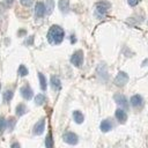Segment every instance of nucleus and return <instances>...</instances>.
Returning <instances> with one entry per match:
<instances>
[{"instance_id": "nucleus-6", "label": "nucleus", "mask_w": 148, "mask_h": 148, "mask_svg": "<svg viewBox=\"0 0 148 148\" xmlns=\"http://www.w3.org/2000/svg\"><path fill=\"white\" fill-rule=\"evenodd\" d=\"M113 98H114L116 103H117L120 108L128 109V102H127V98H126L124 95H121V94H116V95L113 96Z\"/></svg>"}, {"instance_id": "nucleus-16", "label": "nucleus", "mask_w": 148, "mask_h": 148, "mask_svg": "<svg viewBox=\"0 0 148 148\" xmlns=\"http://www.w3.org/2000/svg\"><path fill=\"white\" fill-rule=\"evenodd\" d=\"M54 8V1L53 0H46V6H45V13L51 14Z\"/></svg>"}, {"instance_id": "nucleus-10", "label": "nucleus", "mask_w": 148, "mask_h": 148, "mask_svg": "<svg viewBox=\"0 0 148 148\" xmlns=\"http://www.w3.org/2000/svg\"><path fill=\"white\" fill-rule=\"evenodd\" d=\"M35 14L37 17H43L45 15V5L43 2H37L35 5Z\"/></svg>"}, {"instance_id": "nucleus-11", "label": "nucleus", "mask_w": 148, "mask_h": 148, "mask_svg": "<svg viewBox=\"0 0 148 148\" xmlns=\"http://www.w3.org/2000/svg\"><path fill=\"white\" fill-rule=\"evenodd\" d=\"M20 91H21V95H22V97H23L24 99H30V98L32 97V95H34L32 89H31L29 86H24V87H22Z\"/></svg>"}, {"instance_id": "nucleus-9", "label": "nucleus", "mask_w": 148, "mask_h": 148, "mask_svg": "<svg viewBox=\"0 0 148 148\" xmlns=\"http://www.w3.org/2000/svg\"><path fill=\"white\" fill-rule=\"evenodd\" d=\"M99 128H101L102 132L105 133V132H109V131H111L113 128V124H112V121L110 119H104V120H102V123L99 125Z\"/></svg>"}, {"instance_id": "nucleus-26", "label": "nucleus", "mask_w": 148, "mask_h": 148, "mask_svg": "<svg viewBox=\"0 0 148 148\" xmlns=\"http://www.w3.org/2000/svg\"><path fill=\"white\" fill-rule=\"evenodd\" d=\"M15 123H16V120H15L14 118H10V119H9V128H10V130H13V128H14Z\"/></svg>"}, {"instance_id": "nucleus-2", "label": "nucleus", "mask_w": 148, "mask_h": 148, "mask_svg": "<svg viewBox=\"0 0 148 148\" xmlns=\"http://www.w3.org/2000/svg\"><path fill=\"white\" fill-rule=\"evenodd\" d=\"M110 7H111L110 2H108V1H105V0H102V1L96 2V5H95V10H94L96 17L103 18V17L108 14Z\"/></svg>"}, {"instance_id": "nucleus-27", "label": "nucleus", "mask_w": 148, "mask_h": 148, "mask_svg": "<svg viewBox=\"0 0 148 148\" xmlns=\"http://www.w3.org/2000/svg\"><path fill=\"white\" fill-rule=\"evenodd\" d=\"M10 148H21V146H20V143H18V142H14V143H12Z\"/></svg>"}, {"instance_id": "nucleus-15", "label": "nucleus", "mask_w": 148, "mask_h": 148, "mask_svg": "<svg viewBox=\"0 0 148 148\" xmlns=\"http://www.w3.org/2000/svg\"><path fill=\"white\" fill-rule=\"evenodd\" d=\"M73 119L76 124H82L83 120H84V117L80 111H74L73 112Z\"/></svg>"}, {"instance_id": "nucleus-19", "label": "nucleus", "mask_w": 148, "mask_h": 148, "mask_svg": "<svg viewBox=\"0 0 148 148\" xmlns=\"http://www.w3.org/2000/svg\"><path fill=\"white\" fill-rule=\"evenodd\" d=\"M45 102V96L43 94H38L36 97H35V103L36 105H43Z\"/></svg>"}, {"instance_id": "nucleus-3", "label": "nucleus", "mask_w": 148, "mask_h": 148, "mask_svg": "<svg viewBox=\"0 0 148 148\" xmlns=\"http://www.w3.org/2000/svg\"><path fill=\"white\" fill-rule=\"evenodd\" d=\"M71 62H72L74 66L80 67V66L83 64V52H82L81 50L75 51V52L72 54V57H71Z\"/></svg>"}, {"instance_id": "nucleus-4", "label": "nucleus", "mask_w": 148, "mask_h": 148, "mask_svg": "<svg viewBox=\"0 0 148 148\" xmlns=\"http://www.w3.org/2000/svg\"><path fill=\"white\" fill-rule=\"evenodd\" d=\"M62 139H64V141H65L66 143L72 145V146H73V145H76L77 141H79L77 135H76L75 133H73V132H66V133H64Z\"/></svg>"}, {"instance_id": "nucleus-14", "label": "nucleus", "mask_w": 148, "mask_h": 148, "mask_svg": "<svg viewBox=\"0 0 148 148\" xmlns=\"http://www.w3.org/2000/svg\"><path fill=\"white\" fill-rule=\"evenodd\" d=\"M58 6H59V9L62 13H67L68 9H69V1L68 0H59Z\"/></svg>"}, {"instance_id": "nucleus-20", "label": "nucleus", "mask_w": 148, "mask_h": 148, "mask_svg": "<svg viewBox=\"0 0 148 148\" xmlns=\"http://www.w3.org/2000/svg\"><path fill=\"white\" fill-rule=\"evenodd\" d=\"M45 146H46V148H53V140H52L51 133H49L45 139Z\"/></svg>"}, {"instance_id": "nucleus-1", "label": "nucleus", "mask_w": 148, "mask_h": 148, "mask_svg": "<svg viewBox=\"0 0 148 148\" xmlns=\"http://www.w3.org/2000/svg\"><path fill=\"white\" fill-rule=\"evenodd\" d=\"M65 37V32H64V29L59 25H52L50 29H49V32H47V40L49 43L51 44H54V45H58L62 42Z\"/></svg>"}, {"instance_id": "nucleus-24", "label": "nucleus", "mask_w": 148, "mask_h": 148, "mask_svg": "<svg viewBox=\"0 0 148 148\" xmlns=\"http://www.w3.org/2000/svg\"><path fill=\"white\" fill-rule=\"evenodd\" d=\"M20 2H21L23 6H25V7H29V6H31V3H32V0H20Z\"/></svg>"}, {"instance_id": "nucleus-5", "label": "nucleus", "mask_w": 148, "mask_h": 148, "mask_svg": "<svg viewBox=\"0 0 148 148\" xmlns=\"http://www.w3.org/2000/svg\"><path fill=\"white\" fill-rule=\"evenodd\" d=\"M127 81H128V75L125 72H119L114 79V84L118 87H123L127 83Z\"/></svg>"}, {"instance_id": "nucleus-12", "label": "nucleus", "mask_w": 148, "mask_h": 148, "mask_svg": "<svg viewBox=\"0 0 148 148\" xmlns=\"http://www.w3.org/2000/svg\"><path fill=\"white\" fill-rule=\"evenodd\" d=\"M131 104H132V106H134V108H140V106H142V104H143V98H142L140 95H133V96L131 97Z\"/></svg>"}, {"instance_id": "nucleus-21", "label": "nucleus", "mask_w": 148, "mask_h": 148, "mask_svg": "<svg viewBox=\"0 0 148 148\" xmlns=\"http://www.w3.org/2000/svg\"><path fill=\"white\" fill-rule=\"evenodd\" d=\"M12 98H13V91H12V90H6V91L3 92V99H5L6 102H9Z\"/></svg>"}, {"instance_id": "nucleus-8", "label": "nucleus", "mask_w": 148, "mask_h": 148, "mask_svg": "<svg viewBox=\"0 0 148 148\" xmlns=\"http://www.w3.org/2000/svg\"><path fill=\"white\" fill-rule=\"evenodd\" d=\"M44 128H45V120L44 119H40L39 121L36 123V125L34 126V134L35 135H39L44 132Z\"/></svg>"}, {"instance_id": "nucleus-13", "label": "nucleus", "mask_w": 148, "mask_h": 148, "mask_svg": "<svg viewBox=\"0 0 148 148\" xmlns=\"http://www.w3.org/2000/svg\"><path fill=\"white\" fill-rule=\"evenodd\" d=\"M50 82H51V87H52V89H53L54 91L60 90V88H61V82H60V79H59L58 76H54V75L51 76Z\"/></svg>"}, {"instance_id": "nucleus-18", "label": "nucleus", "mask_w": 148, "mask_h": 148, "mask_svg": "<svg viewBox=\"0 0 148 148\" xmlns=\"http://www.w3.org/2000/svg\"><path fill=\"white\" fill-rule=\"evenodd\" d=\"M25 112H27V108L24 104H18L16 106V114L17 116H23Z\"/></svg>"}, {"instance_id": "nucleus-17", "label": "nucleus", "mask_w": 148, "mask_h": 148, "mask_svg": "<svg viewBox=\"0 0 148 148\" xmlns=\"http://www.w3.org/2000/svg\"><path fill=\"white\" fill-rule=\"evenodd\" d=\"M38 79H39V83H40V89L42 90H46V79L42 73H38Z\"/></svg>"}, {"instance_id": "nucleus-7", "label": "nucleus", "mask_w": 148, "mask_h": 148, "mask_svg": "<svg viewBox=\"0 0 148 148\" xmlns=\"http://www.w3.org/2000/svg\"><path fill=\"white\" fill-rule=\"evenodd\" d=\"M114 116H116L117 120H118L120 124H124V123H126V120H127V113H126L125 110H123V109H117Z\"/></svg>"}, {"instance_id": "nucleus-23", "label": "nucleus", "mask_w": 148, "mask_h": 148, "mask_svg": "<svg viewBox=\"0 0 148 148\" xmlns=\"http://www.w3.org/2000/svg\"><path fill=\"white\" fill-rule=\"evenodd\" d=\"M7 127V121L3 117H0V133H2Z\"/></svg>"}, {"instance_id": "nucleus-25", "label": "nucleus", "mask_w": 148, "mask_h": 148, "mask_svg": "<svg viewBox=\"0 0 148 148\" xmlns=\"http://www.w3.org/2000/svg\"><path fill=\"white\" fill-rule=\"evenodd\" d=\"M139 1H140V0H127V2H128V5H130V6H132V7H134V6H136V5L139 3Z\"/></svg>"}, {"instance_id": "nucleus-22", "label": "nucleus", "mask_w": 148, "mask_h": 148, "mask_svg": "<svg viewBox=\"0 0 148 148\" xmlns=\"http://www.w3.org/2000/svg\"><path fill=\"white\" fill-rule=\"evenodd\" d=\"M27 74H28L27 67H25L24 65H21V66L18 67V75H20V76H25Z\"/></svg>"}]
</instances>
